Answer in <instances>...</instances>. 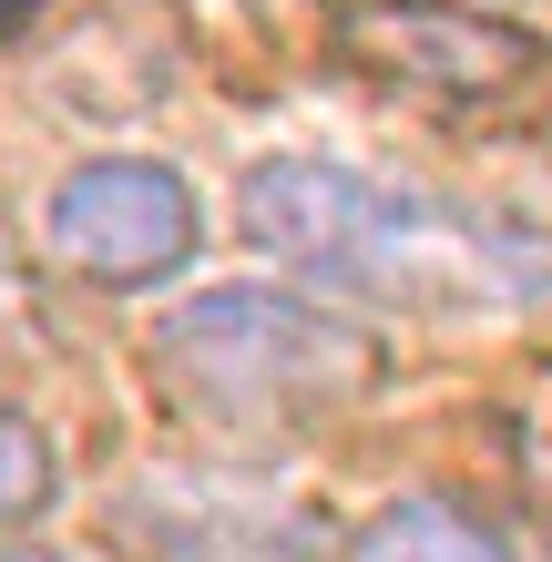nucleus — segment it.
<instances>
[{
	"label": "nucleus",
	"mask_w": 552,
	"mask_h": 562,
	"mask_svg": "<svg viewBox=\"0 0 552 562\" xmlns=\"http://www.w3.org/2000/svg\"><path fill=\"white\" fill-rule=\"evenodd\" d=\"M42 246L82 286L144 296V286H165L184 256L205 246V205H194V184L165 154H92V164H72V175L52 184Z\"/></svg>",
	"instance_id": "7ed1b4c3"
},
{
	"label": "nucleus",
	"mask_w": 552,
	"mask_h": 562,
	"mask_svg": "<svg viewBox=\"0 0 552 562\" xmlns=\"http://www.w3.org/2000/svg\"><path fill=\"white\" fill-rule=\"evenodd\" d=\"M103 521L154 562H297L307 542L297 512H267L256 491L225 481H134L103 502Z\"/></svg>",
	"instance_id": "39448f33"
},
{
	"label": "nucleus",
	"mask_w": 552,
	"mask_h": 562,
	"mask_svg": "<svg viewBox=\"0 0 552 562\" xmlns=\"http://www.w3.org/2000/svg\"><path fill=\"white\" fill-rule=\"evenodd\" d=\"M338 61L409 103H492V92H522L542 42L502 11H461V0H359L338 11Z\"/></svg>",
	"instance_id": "20e7f679"
},
{
	"label": "nucleus",
	"mask_w": 552,
	"mask_h": 562,
	"mask_svg": "<svg viewBox=\"0 0 552 562\" xmlns=\"http://www.w3.org/2000/svg\"><path fill=\"white\" fill-rule=\"evenodd\" d=\"M0 562H82V552H52V542H0Z\"/></svg>",
	"instance_id": "6e6552de"
},
{
	"label": "nucleus",
	"mask_w": 552,
	"mask_h": 562,
	"mask_svg": "<svg viewBox=\"0 0 552 562\" xmlns=\"http://www.w3.org/2000/svg\"><path fill=\"white\" fill-rule=\"evenodd\" d=\"M236 225L286 277L379 296V307H440V296H471V286H511V267L461 205H440L399 175H369V164L267 154L236 184Z\"/></svg>",
	"instance_id": "f257e3e1"
},
{
	"label": "nucleus",
	"mask_w": 552,
	"mask_h": 562,
	"mask_svg": "<svg viewBox=\"0 0 552 562\" xmlns=\"http://www.w3.org/2000/svg\"><path fill=\"white\" fill-rule=\"evenodd\" d=\"M154 389L205 429H317L379 379V338L297 286H205L154 327Z\"/></svg>",
	"instance_id": "f03ea898"
},
{
	"label": "nucleus",
	"mask_w": 552,
	"mask_h": 562,
	"mask_svg": "<svg viewBox=\"0 0 552 562\" xmlns=\"http://www.w3.org/2000/svg\"><path fill=\"white\" fill-rule=\"evenodd\" d=\"M338 562H522L502 521H481L471 502H440V491H399L388 512H369L348 532Z\"/></svg>",
	"instance_id": "423d86ee"
},
{
	"label": "nucleus",
	"mask_w": 552,
	"mask_h": 562,
	"mask_svg": "<svg viewBox=\"0 0 552 562\" xmlns=\"http://www.w3.org/2000/svg\"><path fill=\"white\" fill-rule=\"evenodd\" d=\"M52 440H42V419L31 409H0V532H21V521H42L52 512Z\"/></svg>",
	"instance_id": "0eeeda50"
}]
</instances>
